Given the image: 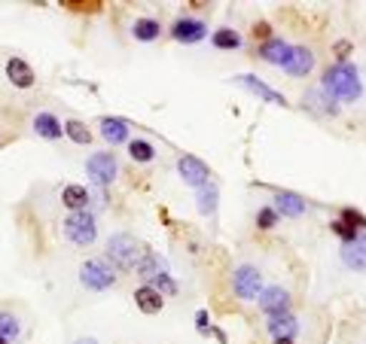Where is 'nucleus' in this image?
Here are the masks:
<instances>
[{
  "mask_svg": "<svg viewBox=\"0 0 366 344\" xmlns=\"http://www.w3.org/2000/svg\"><path fill=\"white\" fill-rule=\"evenodd\" d=\"M320 88H324L333 101H357L360 91H363L360 71L348 61H339L333 67H327L324 79H320Z\"/></svg>",
  "mask_w": 366,
  "mask_h": 344,
  "instance_id": "nucleus-1",
  "label": "nucleus"
},
{
  "mask_svg": "<svg viewBox=\"0 0 366 344\" xmlns=\"http://www.w3.org/2000/svg\"><path fill=\"white\" fill-rule=\"evenodd\" d=\"M144 250L147 247L141 244V241H134V235H125V232L113 235L107 241V259L122 271H134L137 262H141V256H144Z\"/></svg>",
  "mask_w": 366,
  "mask_h": 344,
  "instance_id": "nucleus-2",
  "label": "nucleus"
},
{
  "mask_svg": "<svg viewBox=\"0 0 366 344\" xmlns=\"http://www.w3.org/2000/svg\"><path fill=\"white\" fill-rule=\"evenodd\" d=\"M64 235H67V241H71V244L89 247L92 241L98 238V223H95V216H92L89 211L71 213V216L64 220Z\"/></svg>",
  "mask_w": 366,
  "mask_h": 344,
  "instance_id": "nucleus-3",
  "label": "nucleus"
},
{
  "mask_svg": "<svg viewBox=\"0 0 366 344\" xmlns=\"http://www.w3.org/2000/svg\"><path fill=\"white\" fill-rule=\"evenodd\" d=\"M79 280H83L86 290L104 293L117 283V274H113V268L104 259H89V262H83V268H79Z\"/></svg>",
  "mask_w": 366,
  "mask_h": 344,
  "instance_id": "nucleus-4",
  "label": "nucleus"
},
{
  "mask_svg": "<svg viewBox=\"0 0 366 344\" xmlns=\"http://www.w3.org/2000/svg\"><path fill=\"white\" fill-rule=\"evenodd\" d=\"M232 290H235L238 299L257 302L259 293H262V274H259V268H254V265H238L235 274H232Z\"/></svg>",
  "mask_w": 366,
  "mask_h": 344,
  "instance_id": "nucleus-5",
  "label": "nucleus"
},
{
  "mask_svg": "<svg viewBox=\"0 0 366 344\" xmlns=\"http://www.w3.org/2000/svg\"><path fill=\"white\" fill-rule=\"evenodd\" d=\"M86 174L92 177V183H98V186H107V183H113V180H117V174H119L117 156H113V153H95V156H89Z\"/></svg>",
  "mask_w": 366,
  "mask_h": 344,
  "instance_id": "nucleus-6",
  "label": "nucleus"
},
{
  "mask_svg": "<svg viewBox=\"0 0 366 344\" xmlns=\"http://www.w3.org/2000/svg\"><path fill=\"white\" fill-rule=\"evenodd\" d=\"M177 174L192 189H202V186H208L211 183V168L196 156H180L177 158Z\"/></svg>",
  "mask_w": 366,
  "mask_h": 344,
  "instance_id": "nucleus-7",
  "label": "nucleus"
},
{
  "mask_svg": "<svg viewBox=\"0 0 366 344\" xmlns=\"http://www.w3.org/2000/svg\"><path fill=\"white\" fill-rule=\"evenodd\" d=\"M259 308L269 317L290 314V293L284 290V286H266V290L259 293Z\"/></svg>",
  "mask_w": 366,
  "mask_h": 344,
  "instance_id": "nucleus-8",
  "label": "nucleus"
},
{
  "mask_svg": "<svg viewBox=\"0 0 366 344\" xmlns=\"http://www.w3.org/2000/svg\"><path fill=\"white\" fill-rule=\"evenodd\" d=\"M235 83L238 86H244L247 91H254L257 98H262L266 104H278V107H287V98L281 95V91H274V88H269L262 79H257V76H250V74H242V76H235Z\"/></svg>",
  "mask_w": 366,
  "mask_h": 344,
  "instance_id": "nucleus-9",
  "label": "nucleus"
},
{
  "mask_svg": "<svg viewBox=\"0 0 366 344\" xmlns=\"http://www.w3.org/2000/svg\"><path fill=\"white\" fill-rule=\"evenodd\" d=\"M342 262L351 271H366V232H360L357 238L342 247Z\"/></svg>",
  "mask_w": 366,
  "mask_h": 344,
  "instance_id": "nucleus-10",
  "label": "nucleus"
},
{
  "mask_svg": "<svg viewBox=\"0 0 366 344\" xmlns=\"http://www.w3.org/2000/svg\"><path fill=\"white\" fill-rule=\"evenodd\" d=\"M204 34H208V25L199 19H180V21H174V28H171V37L177 43H199V40H204Z\"/></svg>",
  "mask_w": 366,
  "mask_h": 344,
  "instance_id": "nucleus-11",
  "label": "nucleus"
},
{
  "mask_svg": "<svg viewBox=\"0 0 366 344\" xmlns=\"http://www.w3.org/2000/svg\"><path fill=\"white\" fill-rule=\"evenodd\" d=\"M315 67V52L305 49V46H293L290 49V59L287 64H284V71H287L290 76H308Z\"/></svg>",
  "mask_w": 366,
  "mask_h": 344,
  "instance_id": "nucleus-12",
  "label": "nucleus"
},
{
  "mask_svg": "<svg viewBox=\"0 0 366 344\" xmlns=\"http://www.w3.org/2000/svg\"><path fill=\"white\" fill-rule=\"evenodd\" d=\"M290 49H293L290 43H284L281 37H272V40H266L259 46V59L269 61V64L284 67V64H287V59H290Z\"/></svg>",
  "mask_w": 366,
  "mask_h": 344,
  "instance_id": "nucleus-13",
  "label": "nucleus"
},
{
  "mask_svg": "<svg viewBox=\"0 0 366 344\" xmlns=\"http://www.w3.org/2000/svg\"><path fill=\"white\" fill-rule=\"evenodd\" d=\"M274 213H281V216H302L305 213V198L302 195H296V192H274Z\"/></svg>",
  "mask_w": 366,
  "mask_h": 344,
  "instance_id": "nucleus-14",
  "label": "nucleus"
},
{
  "mask_svg": "<svg viewBox=\"0 0 366 344\" xmlns=\"http://www.w3.org/2000/svg\"><path fill=\"white\" fill-rule=\"evenodd\" d=\"M269 332L274 341H293L296 332H300V323H296L293 314H278V317H269Z\"/></svg>",
  "mask_w": 366,
  "mask_h": 344,
  "instance_id": "nucleus-15",
  "label": "nucleus"
},
{
  "mask_svg": "<svg viewBox=\"0 0 366 344\" xmlns=\"http://www.w3.org/2000/svg\"><path fill=\"white\" fill-rule=\"evenodd\" d=\"M134 305L141 308L144 314H159L162 311V305H165V299H162V293L153 290V286L147 283V286H137L134 290Z\"/></svg>",
  "mask_w": 366,
  "mask_h": 344,
  "instance_id": "nucleus-16",
  "label": "nucleus"
},
{
  "mask_svg": "<svg viewBox=\"0 0 366 344\" xmlns=\"http://www.w3.org/2000/svg\"><path fill=\"white\" fill-rule=\"evenodd\" d=\"M6 76H9V83H13L16 88H31V86H34V71H31V64L21 61V59H9V61H6Z\"/></svg>",
  "mask_w": 366,
  "mask_h": 344,
  "instance_id": "nucleus-17",
  "label": "nucleus"
},
{
  "mask_svg": "<svg viewBox=\"0 0 366 344\" xmlns=\"http://www.w3.org/2000/svg\"><path fill=\"white\" fill-rule=\"evenodd\" d=\"M34 131L40 137H46V141H59L64 134V125L55 119L52 113H37V116H34Z\"/></svg>",
  "mask_w": 366,
  "mask_h": 344,
  "instance_id": "nucleus-18",
  "label": "nucleus"
},
{
  "mask_svg": "<svg viewBox=\"0 0 366 344\" xmlns=\"http://www.w3.org/2000/svg\"><path fill=\"white\" fill-rule=\"evenodd\" d=\"M61 204H64V208L71 211V213L86 211V204H89V189L79 186V183H71V186L61 189Z\"/></svg>",
  "mask_w": 366,
  "mask_h": 344,
  "instance_id": "nucleus-19",
  "label": "nucleus"
},
{
  "mask_svg": "<svg viewBox=\"0 0 366 344\" xmlns=\"http://www.w3.org/2000/svg\"><path fill=\"white\" fill-rule=\"evenodd\" d=\"M305 107L308 110H317V113H324V116H336L339 107H336V101L327 95L324 88H315V91H308V98H305Z\"/></svg>",
  "mask_w": 366,
  "mask_h": 344,
  "instance_id": "nucleus-20",
  "label": "nucleus"
},
{
  "mask_svg": "<svg viewBox=\"0 0 366 344\" xmlns=\"http://www.w3.org/2000/svg\"><path fill=\"white\" fill-rule=\"evenodd\" d=\"M101 137L113 146V143H125L129 141V125H125L122 119H101Z\"/></svg>",
  "mask_w": 366,
  "mask_h": 344,
  "instance_id": "nucleus-21",
  "label": "nucleus"
},
{
  "mask_svg": "<svg viewBox=\"0 0 366 344\" xmlns=\"http://www.w3.org/2000/svg\"><path fill=\"white\" fill-rule=\"evenodd\" d=\"M159 271H162V259H159L153 250H144V256H141V262H137L134 274L137 278H144V280H153Z\"/></svg>",
  "mask_w": 366,
  "mask_h": 344,
  "instance_id": "nucleus-22",
  "label": "nucleus"
},
{
  "mask_svg": "<svg viewBox=\"0 0 366 344\" xmlns=\"http://www.w3.org/2000/svg\"><path fill=\"white\" fill-rule=\"evenodd\" d=\"M159 31H162V25H159L156 19H137L134 25H132V34H134V40H141V43H150L159 37Z\"/></svg>",
  "mask_w": 366,
  "mask_h": 344,
  "instance_id": "nucleus-23",
  "label": "nucleus"
},
{
  "mask_svg": "<svg viewBox=\"0 0 366 344\" xmlns=\"http://www.w3.org/2000/svg\"><path fill=\"white\" fill-rule=\"evenodd\" d=\"M196 198H199V211H202L204 216H214V213H217V201H220V192H217L214 183H208V186H202Z\"/></svg>",
  "mask_w": 366,
  "mask_h": 344,
  "instance_id": "nucleus-24",
  "label": "nucleus"
},
{
  "mask_svg": "<svg viewBox=\"0 0 366 344\" xmlns=\"http://www.w3.org/2000/svg\"><path fill=\"white\" fill-rule=\"evenodd\" d=\"M214 46L217 49H238V46H242V37H238V34L232 31V28H220V31H214Z\"/></svg>",
  "mask_w": 366,
  "mask_h": 344,
  "instance_id": "nucleus-25",
  "label": "nucleus"
},
{
  "mask_svg": "<svg viewBox=\"0 0 366 344\" xmlns=\"http://www.w3.org/2000/svg\"><path fill=\"white\" fill-rule=\"evenodd\" d=\"M129 156L134 158V162L147 165V162H153L156 150H153V143H147V141H132V143H129Z\"/></svg>",
  "mask_w": 366,
  "mask_h": 344,
  "instance_id": "nucleus-26",
  "label": "nucleus"
},
{
  "mask_svg": "<svg viewBox=\"0 0 366 344\" xmlns=\"http://www.w3.org/2000/svg\"><path fill=\"white\" fill-rule=\"evenodd\" d=\"M64 134L71 137L74 143H79V146H86L89 141H92V131L86 128L83 122H76V119H71V122H64Z\"/></svg>",
  "mask_w": 366,
  "mask_h": 344,
  "instance_id": "nucleus-27",
  "label": "nucleus"
},
{
  "mask_svg": "<svg viewBox=\"0 0 366 344\" xmlns=\"http://www.w3.org/2000/svg\"><path fill=\"white\" fill-rule=\"evenodd\" d=\"M0 338H4V341L19 338V320L9 311H0Z\"/></svg>",
  "mask_w": 366,
  "mask_h": 344,
  "instance_id": "nucleus-28",
  "label": "nucleus"
},
{
  "mask_svg": "<svg viewBox=\"0 0 366 344\" xmlns=\"http://www.w3.org/2000/svg\"><path fill=\"white\" fill-rule=\"evenodd\" d=\"M339 220H345L351 228H366V216H363L360 211H354V208H345V211H342Z\"/></svg>",
  "mask_w": 366,
  "mask_h": 344,
  "instance_id": "nucleus-29",
  "label": "nucleus"
},
{
  "mask_svg": "<svg viewBox=\"0 0 366 344\" xmlns=\"http://www.w3.org/2000/svg\"><path fill=\"white\" fill-rule=\"evenodd\" d=\"M257 226L259 228H274V226H278V213H274V208H262L257 213Z\"/></svg>",
  "mask_w": 366,
  "mask_h": 344,
  "instance_id": "nucleus-30",
  "label": "nucleus"
},
{
  "mask_svg": "<svg viewBox=\"0 0 366 344\" xmlns=\"http://www.w3.org/2000/svg\"><path fill=\"white\" fill-rule=\"evenodd\" d=\"M333 232H336V235H339L342 241H345V244H348V241H354V238L360 235L357 228H351V226H348L345 220H336V223H333Z\"/></svg>",
  "mask_w": 366,
  "mask_h": 344,
  "instance_id": "nucleus-31",
  "label": "nucleus"
},
{
  "mask_svg": "<svg viewBox=\"0 0 366 344\" xmlns=\"http://www.w3.org/2000/svg\"><path fill=\"white\" fill-rule=\"evenodd\" d=\"M196 329L202 332V335H204V332H211V317H208V311H199V314H196Z\"/></svg>",
  "mask_w": 366,
  "mask_h": 344,
  "instance_id": "nucleus-32",
  "label": "nucleus"
},
{
  "mask_svg": "<svg viewBox=\"0 0 366 344\" xmlns=\"http://www.w3.org/2000/svg\"><path fill=\"white\" fill-rule=\"evenodd\" d=\"M76 344H98V341H95V338H79Z\"/></svg>",
  "mask_w": 366,
  "mask_h": 344,
  "instance_id": "nucleus-33",
  "label": "nucleus"
},
{
  "mask_svg": "<svg viewBox=\"0 0 366 344\" xmlns=\"http://www.w3.org/2000/svg\"><path fill=\"white\" fill-rule=\"evenodd\" d=\"M274 344H296V341H274Z\"/></svg>",
  "mask_w": 366,
  "mask_h": 344,
  "instance_id": "nucleus-34",
  "label": "nucleus"
},
{
  "mask_svg": "<svg viewBox=\"0 0 366 344\" xmlns=\"http://www.w3.org/2000/svg\"><path fill=\"white\" fill-rule=\"evenodd\" d=\"M0 344H9V341H4V338H0Z\"/></svg>",
  "mask_w": 366,
  "mask_h": 344,
  "instance_id": "nucleus-35",
  "label": "nucleus"
}]
</instances>
